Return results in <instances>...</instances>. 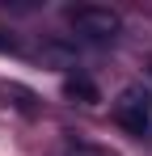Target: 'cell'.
Returning a JSON list of instances; mask_svg holds the SVG:
<instances>
[{"label": "cell", "mask_w": 152, "mask_h": 156, "mask_svg": "<svg viewBox=\"0 0 152 156\" xmlns=\"http://www.w3.org/2000/svg\"><path fill=\"white\" fill-rule=\"evenodd\" d=\"M68 21L80 38H89V42H110L123 21H118V13H110V9H97V4H80V9H68Z\"/></svg>", "instance_id": "1"}, {"label": "cell", "mask_w": 152, "mask_h": 156, "mask_svg": "<svg viewBox=\"0 0 152 156\" xmlns=\"http://www.w3.org/2000/svg\"><path fill=\"white\" fill-rule=\"evenodd\" d=\"M114 118L123 122L127 131H135V135H144L152 127V97L144 84H131L118 93V101H114Z\"/></svg>", "instance_id": "2"}, {"label": "cell", "mask_w": 152, "mask_h": 156, "mask_svg": "<svg viewBox=\"0 0 152 156\" xmlns=\"http://www.w3.org/2000/svg\"><path fill=\"white\" fill-rule=\"evenodd\" d=\"M63 93H68V97H80V101H101L97 84L85 80V76H68V80H63Z\"/></svg>", "instance_id": "3"}, {"label": "cell", "mask_w": 152, "mask_h": 156, "mask_svg": "<svg viewBox=\"0 0 152 156\" xmlns=\"http://www.w3.org/2000/svg\"><path fill=\"white\" fill-rule=\"evenodd\" d=\"M59 156H118V152H110V148H97V144H68Z\"/></svg>", "instance_id": "4"}, {"label": "cell", "mask_w": 152, "mask_h": 156, "mask_svg": "<svg viewBox=\"0 0 152 156\" xmlns=\"http://www.w3.org/2000/svg\"><path fill=\"white\" fill-rule=\"evenodd\" d=\"M0 51H17V38H13L9 30H0Z\"/></svg>", "instance_id": "5"}]
</instances>
